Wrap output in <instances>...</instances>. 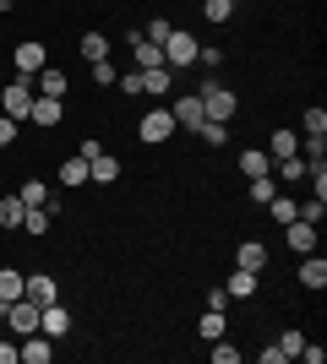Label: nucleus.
Returning a JSON list of instances; mask_svg holds the SVG:
<instances>
[{
    "label": "nucleus",
    "instance_id": "c9c22d12",
    "mask_svg": "<svg viewBox=\"0 0 327 364\" xmlns=\"http://www.w3.org/2000/svg\"><path fill=\"white\" fill-rule=\"evenodd\" d=\"M279 174L284 180H306V158H300V152L295 158H279Z\"/></svg>",
    "mask_w": 327,
    "mask_h": 364
},
{
    "label": "nucleus",
    "instance_id": "bb28decb",
    "mask_svg": "<svg viewBox=\"0 0 327 364\" xmlns=\"http://www.w3.org/2000/svg\"><path fill=\"white\" fill-rule=\"evenodd\" d=\"M16 196H22V207H49V185L44 180H28Z\"/></svg>",
    "mask_w": 327,
    "mask_h": 364
},
{
    "label": "nucleus",
    "instance_id": "0eeeda50",
    "mask_svg": "<svg viewBox=\"0 0 327 364\" xmlns=\"http://www.w3.org/2000/svg\"><path fill=\"white\" fill-rule=\"evenodd\" d=\"M38 332H44L49 343H61V337L71 332V310H66V304H44V310H38Z\"/></svg>",
    "mask_w": 327,
    "mask_h": 364
},
{
    "label": "nucleus",
    "instance_id": "f3484780",
    "mask_svg": "<svg viewBox=\"0 0 327 364\" xmlns=\"http://www.w3.org/2000/svg\"><path fill=\"white\" fill-rule=\"evenodd\" d=\"M170 82H175L170 65H153V71H142V92H147V98H164V92H170Z\"/></svg>",
    "mask_w": 327,
    "mask_h": 364
},
{
    "label": "nucleus",
    "instance_id": "423d86ee",
    "mask_svg": "<svg viewBox=\"0 0 327 364\" xmlns=\"http://www.w3.org/2000/svg\"><path fill=\"white\" fill-rule=\"evenodd\" d=\"M38 310H44V304H33V299H11V310H6L11 332H16V337H33V332H38Z\"/></svg>",
    "mask_w": 327,
    "mask_h": 364
},
{
    "label": "nucleus",
    "instance_id": "f257e3e1",
    "mask_svg": "<svg viewBox=\"0 0 327 364\" xmlns=\"http://www.w3.org/2000/svg\"><path fill=\"white\" fill-rule=\"evenodd\" d=\"M197 98H202V114H207V120H218V125H229L234 109H240V98H234L224 82H202V87H197Z\"/></svg>",
    "mask_w": 327,
    "mask_h": 364
},
{
    "label": "nucleus",
    "instance_id": "c03bdc74",
    "mask_svg": "<svg viewBox=\"0 0 327 364\" xmlns=\"http://www.w3.org/2000/svg\"><path fill=\"white\" fill-rule=\"evenodd\" d=\"M0 82H6V71H0Z\"/></svg>",
    "mask_w": 327,
    "mask_h": 364
},
{
    "label": "nucleus",
    "instance_id": "2f4dec72",
    "mask_svg": "<svg viewBox=\"0 0 327 364\" xmlns=\"http://www.w3.org/2000/svg\"><path fill=\"white\" fill-rule=\"evenodd\" d=\"M300 131H306V136H327V109H306Z\"/></svg>",
    "mask_w": 327,
    "mask_h": 364
},
{
    "label": "nucleus",
    "instance_id": "6ab92c4d",
    "mask_svg": "<svg viewBox=\"0 0 327 364\" xmlns=\"http://www.w3.org/2000/svg\"><path fill=\"white\" fill-rule=\"evenodd\" d=\"M88 180H98V185H115V180H120V158H109V152H98L93 164H88Z\"/></svg>",
    "mask_w": 327,
    "mask_h": 364
},
{
    "label": "nucleus",
    "instance_id": "79ce46f5",
    "mask_svg": "<svg viewBox=\"0 0 327 364\" xmlns=\"http://www.w3.org/2000/svg\"><path fill=\"white\" fill-rule=\"evenodd\" d=\"M300 359H306V364H322V359H327V348H316V343H306V348H300Z\"/></svg>",
    "mask_w": 327,
    "mask_h": 364
},
{
    "label": "nucleus",
    "instance_id": "a19ab883",
    "mask_svg": "<svg viewBox=\"0 0 327 364\" xmlns=\"http://www.w3.org/2000/svg\"><path fill=\"white\" fill-rule=\"evenodd\" d=\"M22 359V337H16V343H0V364H16Z\"/></svg>",
    "mask_w": 327,
    "mask_h": 364
},
{
    "label": "nucleus",
    "instance_id": "7c9ffc66",
    "mask_svg": "<svg viewBox=\"0 0 327 364\" xmlns=\"http://www.w3.org/2000/svg\"><path fill=\"white\" fill-rule=\"evenodd\" d=\"M267 207H273V223H295V218H300V207H295L289 196H273Z\"/></svg>",
    "mask_w": 327,
    "mask_h": 364
},
{
    "label": "nucleus",
    "instance_id": "9d476101",
    "mask_svg": "<svg viewBox=\"0 0 327 364\" xmlns=\"http://www.w3.org/2000/svg\"><path fill=\"white\" fill-rule=\"evenodd\" d=\"M11 65H16V76H38L44 71V44H16V55H11Z\"/></svg>",
    "mask_w": 327,
    "mask_h": 364
},
{
    "label": "nucleus",
    "instance_id": "cd10ccee",
    "mask_svg": "<svg viewBox=\"0 0 327 364\" xmlns=\"http://www.w3.org/2000/svg\"><path fill=\"white\" fill-rule=\"evenodd\" d=\"M229 11H234V0H202V16L213 22V28H224V22H229Z\"/></svg>",
    "mask_w": 327,
    "mask_h": 364
},
{
    "label": "nucleus",
    "instance_id": "1a4fd4ad",
    "mask_svg": "<svg viewBox=\"0 0 327 364\" xmlns=\"http://www.w3.org/2000/svg\"><path fill=\"white\" fill-rule=\"evenodd\" d=\"M284 240H289V250H295V256H306V250H316V223L295 218V223H284Z\"/></svg>",
    "mask_w": 327,
    "mask_h": 364
},
{
    "label": "nucleus",
    "instance_id": "58836bf2",
    "mask_svg": "<svg viewBox=\"0 0 327 364\" xmlns=\"http://www.w3.org/2000/svg\"><path fill=\"white\" fill-rule=\"evenodd\" d=\"M322 213H327V201L316 196V201H306V207H300V218H306V223H322Z\"/></svg>",
    "mask_w": 327,
    "mask_h": 364
},
{
    "label": "nucleus",
    "instance_id": "393cba45",
    "mask_svg": "<svg viewBox=\"0 0 327 364\" xmlns=\"http://www.w3.org/2000/svg\"><path fill=\"white\" fill-rule=\"evenodd\" d=\"M55 174H61V185H88V158H66Z\"/></svg>",
    "mask_w": 327,
    "mask_h": 364
},
{
    "label": "nucleus",
    "instance_id": "4c0bfd02",
    "mask_svg": "<svg viewBox=\"0 0 327 364\" xmlns=\"http://www.w3.org/2000/svg\"><path fill=\"white\" fill-rule=\"evenodd\" d=\"M93 82H98V87H115V65H109V60H93Z\"/></svg>",
    "mask_w": 327,
    "mask_h": 364
},
{
    "label": "nucleus",
    "instance_id": "39448f33",
    "mask_svg": "<svg viewBox=\"0 0 327 364\" xmlns=\"http://www.w3.org/2000/svg\"><path fill=\"white\" fill-rule=\"evenodd\" d=\"M137 136L147 141V147H158V141H170V136H175V114H170V109H153V114H147V120L137 125Z\"/></svg>",
    "mask_w": 327,
    "mask_h": 364
},
{
    "label": "nucleus",
    "instance_id": "4be33fe9",
    "mask_svg": "<svg viewBox=\"0 0 327 364\" xmlns=\"http://www.w3.org/2000/svg\"><path fill=\"white\" fill-rule=\"evenodd\" d=\"M22 289H28V277L16 272V267H0V299H6V304L22 299Z\"/></svg>",
    "mask_w": 327,
    "mask_h": 364
},
{
    "label": "nucleus",
    "instance_id": "37998d69",
    "mask_svg": "<svg viewBox=\"0 0 327 364\" xmlns=\"http://www.w3.org/2000/svg\"><path fill=\"white\" fill-rule=\"evenodd\" d=\"M327 152V136H306V158H322Z\"/></svg>",
    "mask_w": 327,
    "mask_h": 364
},
{
    "label": "nucleus",
    "instance_id": "72a5a7b5",
    "mask_svg": "<svg viewBox=\"0 0 327 364\" xmlns=\"http://www.w3.org/2000/svg\"><path fill=\"white\" fill-rule=\"evenodd\" d=\"M170 33H175V22H170V16H153V22H147V33H142V38H147V44H164Z\"/></svg>",
    "mask_w": 327,
    "mask_h": 364
},
{
    "label": "nucleus",
    "instance_id": "473e14b6",
    "mask_svg": "<svg viewBox=\"0 0 327 364\" xmlns=\"http://www.w3.org/2000/svg\"><path fill=\"white\" fill-rule=\"evenodd\" d=\"M197 332H202L207 343H213V337H224V310H207V316L197 321Z\"/></svg>",
    "mask_w": 327,
    "mask_h": 364
},
{
    "label": "nucleus",
    "instance_id": "e433bc0d",
    "mask_svg": "<svg viewBox=\"0 0 327 364\" xmlns=\"http://www.w3.org/2000/svg\"><path fill=\"white\" fill-rule=\"evenodd\" d=\"M213 364H240V348H229L224 337H213Z\"/></svg>",
    "mask_w": 327,
    "mask_h": 364
},
{
    "label": "nucleus",
    "instance_id": "6e6552de",
    "mask_svg": "<svg viewBox=\"0 0 327 364\" xmlns=\"http://www.w3.org/2000/svg\"><path fill=\"white\" fill-rule=\"evenodd\" d=\"M267 261H273V256H267V245H262V240H246L240 250H234V267H246V272H256V277L267 272Z\"/></svg>",
    "mask_w": 327,
    "mask_h": 364
},
{
    "label": "nucleus",
    "instance_id": "f03ea898",
    "mask_svg": "<svg viewBox=\"0 0 327 364\" xmlns=\"http://www.w3.org/2000/svg\"><path fill=\"white\" fill-rule=\"evenodd\" d=\"M28 104H33V76H11L0 82V114H11L16 125L28 120Z\"/></svg>",
    "mask_w": 327,
    "mask_h": 364
},
{
    "label": "nucleus",
    "instance_id": "a211bd4d",
    "mask_svg": "<svg viewBox=\"0 0 327 364\" xmlns=\"http://www.w3.org/2000/svg\"><path fill=\"white\" fill-rule=\"evenodd\" d=\"M240 174H246V180H256V174H273V158H267L262 147H246V152H240Z\"/></svg>",
    "mask_w": 327,
    "mask_h": 364
},
{
    "label": "nucleus",
    "instance_id": "412c9836",
    "mask_svg": "<svg viewBox=\"0 0 327 364\" xmlns=\"http://www.w3.org/2000/svg\"><path fill=\"white\" fill-rule=\"evenodd\" d=\"M224 294H229V299H251V294H256V272L234 267V272H229V289H224Z\"/></svg>",
    "mask_w": 327,
    "mask_h": 364
},
{
    "label": "nucleus",
    "instance_id": "9b49d317",
    "mask_svg": "<svg viewBox=\"0 0 327 364\" xmlns=\"http://www.w3.org/2000/svg\"><path fill=\"white\" fill-rule=\"evenodd\" d=\"M170 114H175V125H186V131H197V125L207 120V114H202V98H197V92L175 98V109H170Z\"/></svg>",
    "mask_w": 327,
    "mask_h": 364
},
{
    "label": "nucleus",
    "instance_id": "b1692460",
    "mask_svg": "<svg viewBox=\"0 0 327 364\" xmlns=\"http://www.w3.org/2000/svg\"><path fill=\"white\" fill-rule=\"evenodd\" d=\"M22 218H28L22 196H6V201H0V228H22Z\"/></svg>",
    "mask_w": 327,
    "mask_h": 364
},
{
    "label": "nucleus",
    "instance_id": "a878e982",
    "mask_svg": "<svg viewBox=\"0 0 327 364\" xmlns=\"http://www.w3.org/2000/svg\"><path fill=\"white\" fill-rule=\"evenodd\" d=\"M61 213H49V207H28V218H22V228L28 234H49V223H55Z\"/></svg>",
    "mask_w": 327,
    "mask_h": 364
},
{
    "label": "nucleus",
    "instance_id": "f8f14e48",
    "mask_svg": "<svg viewBox=\"0 0 327 364\" xmlns=\"http://www.w3.org/2000/svg\"><path fill=\"white\" fill-rule=\"evenodd\" d=\"M125 44H131V60H137V71H153V65H164V49H158V44H147L142 33H131Z\"/></svg>",
    "mask_w": 327,
    "mask_h": 364
},
{
    "label": "nucleus",
    "instance_id": "ea45409f",
    "mask_svg": "<svg viewBox=\"0 0 327 364\" xmlns=\"http://www.w3.org/2000/svg\"><path fill=\"white\" fill-rule=\"evenodd\" d=\"M11 141H16V120H11V114H0V147H11Z\"/></svg>",
    "mask_w": 327,
    "mask_h": 364
},
{
    "label": "nucleus",
    "instance_id": "ddd939ff",
    "mask_svg": "<svg viewBox=\"0 0 327 364\" xmlns=\"http://www.w3.org/2000/svg\"><path fill=\"white\" fill-rule=\"evenodd\" d=\"M66 87H71V82H66L61 65H44V71L33 76V92H44V98H66Z\"/></svg>",
    "mask_w": 327,
    "mask_h": 364
},
{
    "label": "nucleus",
    "instance_id": "7ed1b4c3",
    "mask_svg": "<svg viewBox=\"0 0 327 364\" xmlns=\"http://www.w3.org/2000/svg\"><path fill=\"white\" fill-rule=\"evenodd\" d=\"M158 49H164V65H170V71H186V65H197V49H202V44H197L186 28H175Z\"/></svg>",
    "mask_w": 327,
    "mask_h": 364
},
{
    "label": "nucleus",
    "instance_id": "f704fd0d",
    "mask_svg": "<svg viewBox=\"0 0 327 364\" xmlns=\"http://www.w3.org/2000/svg\"><path fill=\"white\" fill-rule=\"evenodd\" d=\"M251 201H256V207L273 201V174H256V180H251Z\"/></svg>",
    "mask_w": 327,
    "mask_h": 364
},
{
    "label": "nucleus",
    "instance_id": "dca6fc26",
    "mask_svg": "<svg viewBox=\"0 0 327 364\" xmlns=\"http://www.w3.org/2000/svg\"><path fill=\"white\" fill-rule=\"evenodd\" d=\"M22 299H33V304H55V277H49V272H33V277H28V289H22Z\"/></svg>",
    "mask_w": 327,
    "mask_h": 364
},
{
    "label": "nucleus",
    "instance_id": "c85d7f7f",
    "mask_svg": "<svg viewBox=\"0 0 327 364\" xmlns=\"http://www.w3.org/2000/svg\"><path fill=\"white\" fill-rule=\"evenodd\" d=\"M295 152H300L295 131H273V152H267V158H295Z\"/></svg>",
    "mask_w": 327,
    "mask_h": 364
},
{
    "label": "nucleus",
    "instance_id": "20e7f679",
    "mask_svg": "<svg viewBox=\"0 0 327 364\" xmlns=\"http://www.w3.org/2000/svg\"><path fill=\"white\" fill-rule=\"evenodd\" d=\"M28 120H33V125H44V131H55V125L66 120V104H61V98H44V92H33Z\"/></svg>",
    "mask_w": 327,
    "mask_h": 364
},
{
    "label": "nucleus",
    "instance_id": "5701e85b",
    "mask_svg": "<svg viewBox=\"0 0 327 364\" xmlns=\"http://www.w3.org/2000/svg\"><path fill=\"white\" fill-rule=\"evenodd\" d=\"M273 348H279V359H300V348H306V332H300V326H289V332H284Z\"/></svg>",
    "mask_w": 327,
    "mask_h": 364
},
{
    "label": "nucleus",
    "instance_id": "4468645a",
    "mask_svg": "<svg viewBox=\"0 0 327 364\" xmlns=\"http://www.w3.org/2000/svg\"><path fill=\"white\" fill-rule=\"evenodd\" d=\"M300 283L306 289H327V261L316 250H306V261H300Z\"/></svg>",
    "mask_w": 327,
    "mask_h": 364
},
{
    "label": "nucleus",
    "instance_id": "aec40b11",
    "mask_svg": "<svg viewBox=\"0 0 327 364\" xmlns=\"http://www.w3.org/2000/svg\"><path fill=\"white\" fill-rule=\"evenodd\" d=\"M77 49H82V60H88V65H93V60H109V38H104V33H82Z\"/></svg>",
    "mask_w": 327,
    "mask_h": 364
},
{
    "label": "nucleus",
    "instance_id": "2eb2a0df",
    "mask_svg": "<svg viewBox=\"0 0 327 364\" xmlns=\"http://www.w3.org/2000/svg\"><path fill=\"white\" fill-rule=\"evenodd\" d=\"M22 359H28V364H49V359H55V343H49L44 332L22 337Z\"/></svg>",
    "mask_w": 327,
    "mask_h": 364
},
{
    "label": "nucleus",
    "instance_id": "c756f323",
    "mask_svg": "<svg viewBox=\"0 0 327 364\" xmlns=\"http://www.w3.org/2000/svg\"><path fill=\"white\" fill-rule=\"evenodd\" d=\"M197 136H202L207 147H224V141H229V125H218V120H202V125H197Z\"/></svg>",
    "mask_w": 327,
    "mask_h": 364
}]
</instances>
